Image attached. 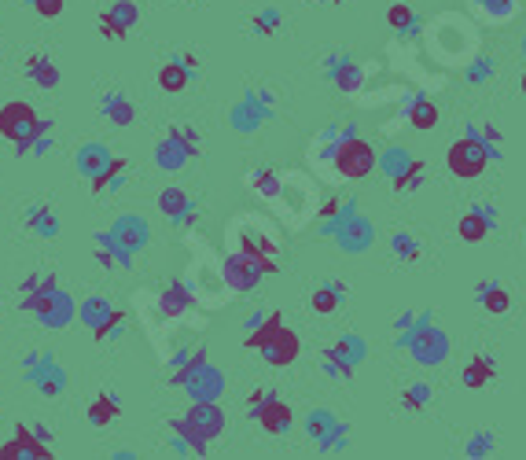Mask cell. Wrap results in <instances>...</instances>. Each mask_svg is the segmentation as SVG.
I'll use <instances>...</instances> for the list:
<instances>
[{"label": "cell", "instance_id": "obj_54", "mask_svg": "<svg viewBox=\"0 0 526 460\" xmlns=\"http://www.w3.org/2000/svg\"><path fill=\"white\" fill-rule=\"evenodd\" d=\"M181 63H185V67H188V71L196 74V71H199V55H192V52H185V55H181Z\"/></svg>", "mask_w": 526, "mask_h": 460}, {"label": "cell", "instance_id": "obj_27", "mask_svg": "<svg viewBox=\"0 0 526 460\" xmlns=\"http://www.w3.org/2000/svg\"><path fill=\"white\" fill-rule=\"evenodd\" d=\"M493 376H497V361H493V358H486V354H475L472 361L464 365V372H460L464 387H472V390H483Z\"/></svg>", "mask_w": 526, "mask_h": 460}, {"label": "cell", "instance_id": "obj_9", "mask_svg": "<svg viewBox=\"0 0 526 460\" xmlns=\"http://www.w3.org/2000/svg\"><path fill=\"white\" fill-rule=\"evenodd\" d=\"M273 369H287V365H295L299 361V354H302V342H299V335L291 331L287 324H276L273 331H269V339L262 342V350H258Z\"/></svg>", "mask_w": 526, "mask_h": 460}, {"label": "cell", "instance_id": "obj_12", "mask_svg": "<svg viewBox=\"0 0 526 460\" xmlns=\"http://www.w3.org/2000/svg\"><path fill=\"white\" fill-rule=\"evenodd\" d=\"M110 236H114V244L126 247L129 254H140L148 247V240H151V228H148V221L140 214H122L119 221L110 225Z\"/></svg>", "mask_w": 526, "mask_h": 460}, {"label": "cell", "instance_id": "obj_20", "mask_svg": "<svg viewBox=\"0 0 526 460\" xmlns=\"http://www.w3.org/2000/svg\"><path fill=\"white\" fill-rule=\"evenodd\" d=\"M192 306H196V295H192V287H188L185 280H173V283L166 287V292L158 295V313H162L166 321L188 313Z\"/></svg>", "mask_w": 526, "mask_h": 460}, {"label": "cell", "instance_id": "obj_53", "mask_svg": "<svg viewBox=\"0 0 526 460\" xmlns=\"http://www.w3.org/2000/svg\"><path fill=\"white\" fill-rule=\"evenodd\" d=\"M196 221H199V210H196V206H192V210H188V214H181V217H177V221H173V225H177V228H192V225H196Z\"/></svg>", "mask_w": 526, "mask_h": 460}, {"label": "cell", "instance_id": "obj_33", "mask_svg": "<svg viewBox=\"0 0 526 460\" xmlns=\"http://www.w3.org/2000/svg\"><path fill=\"white\" fill-rule=\"evenodd\" d=\"M196 203H192V196L185 192V188H162L158 192V210L169 217V221H177L181 214H188Z\"/></svg>", "mask_w": 526, "mask_h": 460}, {"label": "cell", "instance_id": "obj_14", "mask_svg": "<svg viewBox=\"0 0 526 460\" xmlns=\"http://www.w3.org/2000/svg\"><path fill=\"white\" fill-rule=\"evenodd\" d=\"M181 390H188L192 401H217V398L225 394V376L206 361V365H199V369L188 376V383H185Z\"/></svg>", "mask_w": 526, "mask_h": 460}, {"label": "cell", "instance_id": "obj_24", "mask_svg": "<svg viewBox=\"0 0 526 460\" xmlns=\"http://www.w3.org/2000/svg\"><path fill=\"white\" fill-rule=\"evenodd\" d=\"M236 247H240L244 254H251V258H273V254H276V240L262 236L258 221H247V225L240 228V233H236Z\"/></svg>", "mask_w": 526, "mask_h": 460}, {"label": "cell", "instance_id": "obj_7", "mask_svg": "<svg viewBox=\"0 0 526 460\" xmlns=\"http://www.w3.org/2000/svg\"><path fill=\"white\" fill-rule=\"evenodd\" d=\"M405 342H408V350H413V358H416L420 365H442L445 354H449V339H445V331L435 328L431 321H420V328H416V331H408Z\"/></svg>", "mask_w": 526, "mask_h": 460}, {"label": "cell", "instance_id": "obj_4", "mask_svg": "<svg viewBox=\"0 0 526 460\" xmlns=\"http://www.w3.org/2000/svg\"><path fill=\"white\" fill-rule=\"evenodd\" d=\"M331 166H335V174L346 177V181H365L372 169L379 166V155L368 140L361 137H346L331 148Z\"/></svg>", "mask_w": 526, "mask_h": 460}, {"label": "cell", "instance_id": "obj_40", "mask_svg": "<svg viewBox=\"0 0 526 460\" xmlns=\"http://www.w3.org/2000/svg\"><path fill=\"white\" fill-rule=\"evenodd\" d=\"M390 251H394V258H401V262H416V258L424 254L420 240L408 236V233H394V236H390Z\"/></svg>", "mask_w": 526, "mask_h": 460}, {"label": "cell", "instance_id": "obj_45", "mask_svg": "<svg viewBox=\"0 0 526 460\" xmlns=\"http://www.w3.org/2000/svg\"><path fill=\"white\" fill-rule=\"evenodd\" d=\"M479 8H483V15L504 23V19L515 12V0H479Z\"/></svg>", "mask_w": 526, "mask_h": 460}, {"label": "cell", "instance_id": "obj_42", "mask_svg": "<svg viewBox=\"0 0 526 460\" xmlns=\"http://www.w3.org/2000/svg\"><path fill=\"white\" fill-rule=\"evenodd\" d=\"M387 23H390V30H397V34H416V12L408 8V5H390Z\"/></svg>", "mask_w": 526, "mask_h": 460}, {"label": "cell", "instance_id": "obj_2", "mask_svg": "<svg viewBox=\"0 0 526 460\" xmlns=\"http://www.w3.org/2000/svg\"><path fill=\"white\" fill-rule=\"evenodd\" d=\"M497 158V148H490L486 140H479L475 133L472 137H460L449 144L445 151V166H449V174L460 177V181H472L479 174H486V166Z\"/></svg>", "mask_w": 526, "mask_h": 460}, {"label": "cell", "instance_id": "obj_13", "mask_svg": "<svg viewBox=\"0 0 526 460\" xmlns=\"http://www.w3.org/2000/svg\"><path fill=\"white\" fill-rule=\"evenodd\" d=\"M185 417L196 424V431L206 438V442H214V438H221L225 435V409L217 406V401H192V406L185 409Z\"/></svg>", "mask_w": 526, "mask_h": 460}, {"label": "cell", "instance_id": "obj_15", "mask_svg": "<svg viewBox=\"0 0 526 460\" xmlns=\"http://www.w3.org/2000/svg\"><path fill=\"white\" fill-rule=\"evenodd\" d=\"M100 114H103V119H107L110 126L129 129V126L137 122V103H133L126 92L110 89V92H103V100H100Z\"/></svg>", "mask_w": 526, "mask_h": 460}, {"label": "cell", "instance_id": "obj_32", "mask_svg": "<svg viewBox=\"0 0 526 460\" xmlns=\"http://www.w3.org/2000/svg\"><path fill=\"white\" fill-rule=\"evenodd\" d=\"M126 169H129V162H126V158H119V155H114V158H110V166L103 169V174L89 181V185H92V196H107V192H114V188L122 185Z\"/></svg>", "mask_w": 526, "mask_h": 460}, {"label": "cell", "instance_id": "obj_22", "mask_svg": "<svg viewBox=\"0 0 526 460\" xmlns=\"http://www.w3.org/2000/svg\"><path fill=\"white\" fill-rule=\"evenodd\" d=\"M269 119V107H262L254 96H247V100H240L236 107H232V114H228V122H232V129H240V133H254L262 122Z\"/></svg>", "mask_w": 526, "mask_h": 460}, {"label": "cell", "instance_id": "obj_49", "mask_svg": "<svg viewBox=\"0 0 526 460\" xmlns=\"http://www.w3.org/2000/svg\"><path fill=\"white\" fill-rule=\"evenodd\" d=\"M493 453V435L490 431H483V435H475L472 442H467V456H490Z\"/></svg>", "mask_w": 526, "mask_h": 460}, {"label": "cell", "instance_id": "obj_31", "mask_svg": "<svg viewBox=\"0 0 526 460\" xmlns=\"http://www.w3.org/2000/svg\"><path fill=\"white\" fill-rule=\"evenodd\" d=\"M342 299H346V283L331 280V283H324V287H317V292H313V313L328 317V313H335L342 306Z\"/></svg>", "mask_w": 526, "mask_h": 460}, {"label": "cell", "instance_id": "obj_30", "mask_svg": "<svg viewBox=\"0 0 526 460\" xmlns=\"http://www.w3.org/2000/svg\"><path fill=\"white\" fill-rule=\"evenodd\" d=\"M188 81H192V71H188L181 60H169V63L158 67V85H162V92H185Z\"/></svg>", "mask_w": 526, "mask_h": 460}, {"label": "cell", "instance_id": "obj_6", "mask_svg": "<svg viewBox=\"0 0 526 460\" xmlns=\"http://www.w3.org/2000/svg\"><path fill=\"white\" fill-rule=\"evenodd\" d=\"M23 376H26V383H33L44 398H60V394L67 390V372H63V365L55 361L48 350H30V354L23 358Z\"/></svg>", "mask_w": 526, "mask_h": 460}, {"label": "cell", "instance_id": "obj_41", "mask_svg": "<svg viewBox=\"0 0 526 460\" xmlns=\"http://www.w3.org/2000/svg\"><path fill=\"white\" fill-rule=\"evenodd\" d=\"M394 181V192H416L420 188V181H424V162L420 158H413L397 177H390Z\"/></svg>", "mask_w": 526, "mask_h": 460}, {"label": "cell", "instance_id": "obj_46", "mask_svg": "<svg viewBox=\"0 0 526 460\" xmlns=\"http://www.w3.org/2000/svg\"><path fill=\"white\" fill-rule=\"evenodd\" d=\"M331 350H335V354H339L342 361H349V365H358V361H361V342H358L354 335H346V339H339V342H335V347H331Z\"/></svg>", "mask_w": 526, "mask_h": 460}, {"label": "cell", "instance_id": "obj_57", "mask_svg": "<svg viewBox=\"0 0 526 460\" xmlns=\"http://www.w3.org/2000/svg\"><path fill=\"white\" fill-rule=\"evenodd\" d=\"M522 92H526V71H522Z\"/></svg>", "mask_w": 526, "mask_h": 460}, {"label": "cell", "instance_id": "obj_48", "mask_svg": "<svg viewBox=\"0 0 526 460\" xmlns=\"http://www.w3.org/2000/svg\"><path fill=\"white\" fill-rule=\"evenodd\" d=\"M26 5L41 15V19H60L63 15V5L67 0H26Z\"/></svg>", "mask_w": 526, "mask_h": 460}, {"label": "cell", "instance_id": "obj_39", "mask_svg": "<svg viewBox=\"0 0 526 460\" xmlns=\"http://www.w3.org/2000/svg\"><path fill=\"white\" fill-rule=\"evenodd\" d=\"M52 287H60L55 273H30V276L19 283V299H26V295H44V292H52Z\"/></svg>", "mask_w": 526, "mask_h": 460}, {"label": "cell", "instance_id": "obj_47", "mask_svg": "<svg viewBox=\"0 0 526 460\" xmlns=\"http://www.w3.org/2000/svg\"><path fill=\"white\" fill-rule=\"evenodd\" d=\"M324 369H328V376H335V379H349V376H354V365L342 361L335 350H324Z\"/></svg>", "mask_w": 526, "mask_h": 460}, {"label": "cell", "instance_id": "obj_11", "mask_svg": "<svg viewBox=\"0 0 526 460\" xmlns=\"http://www.w3.org/2000/svg\"><path fill=\"white\" fill-rule=\"evenodd\" d=\"M0 460H52V446L33 435V427L19 424L15 438L0 446Z\"/></svg>", "mask_w": 526, "mask_h": 460}, {"label": "cell", "instance_id": "obj_51", "mask_svg": "<svg viewBox=\"0 0 526 460\" xmlns=\"http://www.w3.org/2000/svg\"><path fill=\"white\" fill-rule=\"evenodd\" d=\"M379 162H383V166H387V169H390V177H397V174H401V169H405V166H408V162H413V158H408V155H405V151H397V148H394V151H390V155H387V158H379Z\"/></svg>", "mask_w": 526, "mask_h": 460}, {"label": "cell", "instance_id": "obj_1", "mask_svg": "<svg viewBox=\"0 0 526 460\" xmlns=\"http://www.w3.org/2000/svg\"><path fill=\"white\" fill-rule=\"evenodd\" d=\"M37 122H41V114L26 100H8L0 107V137L15 148V155H33Z\"/></svg>", "mask_w": 526, "mask_h": 460}, {"label": "cell", "instance_id": "obj_35", "mask_svg": "<svg viewBox=\"0 0 526 460\" xmlns=\"http://www.w3.org/2000/svg\"><path fill=\"white\" fill-rule=\"evenodd\" d=\"M408 126H413V129H435L438 126V107H435V100H427V96L413 100V107H408Z\"/></svg>", "mask_w": 526, "mask_h": 460}, {"label": "cell", "instance_id": "obj_34", "mask_svg": "<svg viewBox=\"0 0 526 460\" xmlns=\"http://www.w3.org/2000/svg\"><path fill=\"white\" fill-rule=\"evenodd\" d=\"M475 295H479L483 310H490L493 317H501V313H508V310H512V295L504 292L501 283H490V280H486V283H479V292H475Z\"/></svg>", "mask_w": 526, "mask_h": 460}, {"label": "cell", "instance_id": "obj_28", "mask_svg": "<svg viewBox=\"0 0 526 460\" xmlns=\"http://www.w3.org/2000/svg\"><path fill=\"white\" fill-rule=\"evenodd\" d=\"M26 78H30L37 89L48 92V89L60 85V67H55L48 55H30V60H26Z\"/></svg>", "mask_w": 526, "mask_h": 460}, {"label": "cell", "instance_id": "obj_56", "mask_svg": "<svg viewBox=\"0 0 526 460\" xmlns=\"http://www.w3.org/2000/svg\"><path fill=\"white\" fill-rule=\"evenodd\" d=\"M33 435H37L41 442H48V446H52V427H44V424H33Z\"/></svg>", "mask_w": 526, "mask_h": 460}, {"label": "cell", "instance_id": "obj_8", "mask_svg": "<svg viewBox=\"0 0 526 460\" xmlns=\"http://www.w3.org/2000/svg\"><path fill=\"white\" fill-rule=\"evenodd\" d=\"M140 23V8L137 0H114L110 8L100 12V34L107 41H126Z\"/></svg>", "mask_w": 526, "mask_h": 460}, {"label": "cell", "instance_id": "obj_10", "mask_svg": "<svg viewBox=\"0 0 526 460\" xmlns=\"http://www.w3.org/2000/svg\"><path fill=\"white\" fill-rule=\"evenodd\" d=\"M251 420L265 431V435H287L291 431V424H295V413H291V406L280 398V394H265V401L258 409H251Z\"/></svg>", "mask_w": 526, "mask_h": 460}, {"label": "cell", "instance_id": "obj_3", "mask_svg": "<svg viewBox=\"0 0 526 460\" xmlns=\"http://www.w3.org/2000/svg\"><path fill=\"white\" fill-rule=\"evenodd\" d=\"M273 273H276V262L273 258H251L244 251L228 254L221 262V283L228 287V292H236V295L254 292V287L262 283V276H273Z\"/></svg>", "mask_w": 526, "mask_h": 460}, {"label": "cell", "instance_id": "obj_17", "mask_svg": "<svg viewBox=\"0 0 526 460\" xmlns=\"http://www.w3.org/2000/svg\"><path fill=\"white\" fill-rule=\"evenodd\" d=\"M192 158H196V155H192L177 137H173L169 129H166V137L155 144V166L166 169V174H177V169H185Z\"/></svg>", "mask_w": 526, "mask_h": 460}, {"label": "cell", "instance_id": "obj_26", "mask_svg": "<svg viewBox=\"0 0 526 460\" xmlns=\"http://www.w3.org/2000/svg\"><path fill=\"white\" fill-rule=\"evenodd\" d=\"M122 406H119V394H110V390H100L92 401H89V424L92 427H110L114 420H119Z\"/></svg>", "mask_w": 526, "mask_h": 460}, {"label": "cell", "instance_id": "obj_21", "mask_svg": "<svg viewBox=\"0 0 526 460\" xmlns=\"http://www.w3.org/2000/svg\"><path fill=\"white\" fill-rule=\"evenodd\" d=\"M110 158H114V155H110V148H107V144L89 140V144H81V148H78L74 166H78V174H81V177H89V181H92V177H100L103 169L110 166Z\"/></svg>", "mask_w": 526, "mask_h": 460}, {"label": "cell", "instance_id": "obj_37", "mask_svg": "<svg viewBox=\"0 0 526 460\" xmlns=\"http://www.w3.org/2000/svg\"><path fill=\"white\" fill-rule=\"evenodd\" d=\"M431 398H435V390H431L427 383H413V387H405V394H401V409L424 413V409L431 406Z\"/></svg>", "mask_w": 526, "mask_h": 460}, {"label": "cell", "instance_id": "obj_58", "mask_svg": "<svg viewBox=\"0 0 526 460\" xmlns=\"http://www.w3.org/2000/svg\"><path fill=\"white\" fill-rule=\"evenodd\" d=\"M331 5H342V0H331Z\"/></svg>", "mask_w": 526, "mask_h": 460}, {"label": "cell", "instance_id": "obj_52", "mask_svg": "<svg viewBox=\"0 0 526 460\" xmlns=\"http://www.w3.org/2000/svg\"><path fill=\"white\" fill-rule=\"evenodd\" d=\"M490 74H493V63H486V60H483V63H475L472 71H467V81H475V85H479V81H486Z\"/></svg>", "mask_w": 526, "mask_h": 460}, {"label": "cell", "instance_id": "obj_59", "mask_svg": "<svg viewBox=\"0 0 526 460\" xmlns=\"http://www.w3.org/2000/svg\"><path fill=\"white\" fill-rule=\"evenodd\" d=\"M522 240H526V236H522Z\"/></svg>", "mask_w": 526, "mask_h": 460}, {"label": "cell", "instance_id": "obj_43", "mask_svg": "<svg viewBox=\"0 0 526 460\" xmlns=\"http://www.w3.org/2000/svg\"><path fill=\"white\" fill-rule=\"evenodd\" d=\"M122 324H126V310H114V313L107 317V324H100V328L92 331V339H96V342H107V339H119Z\"/></svg>", "mask_w": 526, "mask_h": 460}, {"label": "cell", "instance_id": "obj_23", "mask_svg": "<svg viewBox=\"0 0 526 460\" xmlns=\"http://www.w3.org/2000/svg\"><path fill=\"white\" fill-rule=\"evenodd\" d=\"M372 244V225L365 217H342L339 221V247L342 251H365Z\"/></svg>", "mask_w": 526, "mask_h": 460}, {"label": "cell", "instance_id": "obj_36", "mask_svg": "<svg viewBox=\"0 0 526 460\" xmlns=\"http://www.w3.org/2000/svg\"><path fill=\"white\" fill-rule=\"evenodd\" d=\"M331 78H335V85H339L342 92H358V89L365 85V67H358V63L342 60V63H335V67H331Z\"/></svg>", "mask_w": 526, "mask_h": 460}, {"label": "cell", "instance_id": "obj_16", "mask_svg": "<svg viewBox=\"0 0 526 460\" xmlns=\"http://www.w3.org/2000/svg\"><path fill=\"white\" fill-rule=\"evenodd\" d=\"M497 225V210L493 206H475V210H467L464 217H460V240L464 244H483L486 236H490V228Z\"/></svg>", "mask_w": 526, "mask_h": 460}, {"label": "cell", "instance_id": "obj_50", "mask_svg": "<svg viewBox=\"0 0 526 460\" xmlns=\"http://www.w3.org/2000/svg\"><path fill=\"white\" fill-rule=\"evenodd\" d=\"M276 26H280V12H276V8H265V12L254 19V30H258V34H276Z\"/></svg>", "mask_w": 526, "mask_h": 460}, {"label": "cell", "instance_id": "obj_44", "mask_svg": "<svg viewBox=\"0 0 526 460\" xmlns=\"http://www.w3.org/2000/svg\"><path fill=\"white\" fill-rule=\"evenodd\" d=\"M169 133L177 137V140H181V144H185V148H188V151L199 158V151H203V140H199V129H196V126H185V122H181V126H169Z\"/></svg>", "mask_w": 526, "mask_h": 460}, {"label": "cell", "instance_id": "obj_38", "mask_svg": "<svg viewBox=\"0 0 526 460\" xmlns=\"http://www.w3.org/2000/svg\"><path fill=\"white\" fill-rule=\"evenodd\" d=\"M251 188L262 196V199H276L283 192V181L276 169H258V174H251Z\"/></svg>", "mask_w": 526, "mask_h": 460}, {"label": "cell", "instance_id": "obj_29", "mask_svg": "<svg viewBox=\"0 0 526 460\" xmlns=\"http://www.w3.org/2000/svg\"><path fill=\"white\" fill-rule=\"evenodd\" d=\"M114 313V306L103 299V295H89L81 306H78V321L89 328V331H96L100 324H107V317Z\"/></svg>", "mask_w": 526, "mask_h": 460}, {"label": "cell", "instance_id": "obj_18", "mask_svg": "<svg viewBox=\"0 0 526 460\" xmlns=\"http://www.w3.org/2000/svg\"><path fill=\"white\" fill-rule=\"evenodd\" d=\"M169 431H173V449H177V453H196V456H206L210 442L196 431V424H192L185 413L169 420Z\"/></svg>", "mask_w": 526, "mask_h": 460}, {"label": "cell", "instance_id": "obj_55", "mask_svg": "<svg viewBox=\"0 0 526 460\" xmlns=\"http://www.w3.org/2000/svg\"><path fill=\"white\" fill-rule=\"evenodd\" d=\"M335 214H339V203H335V199H331V203H324V206H320V217H324V221H331V217H335Z\"/></svg>", "mask_w": 526, "mask_h": 460}, {"label": "cell", "instance_id": "obj_19", "mask_svg": "<svg viewBox=\"0 0 526 460\" xmlns=\"http://www.w3.org/2000/svg\"><path fill=\"white\" fill-rule=\"evenodd\" d=\"M92 244H96V262L103 265V269H133V262H137V254H129L126 247H119L114 244V236H110V228L107 233H96L92 236Z\"/></svg>", "mask_w": 526, "mask_h": 460}, {"label": "cell", "instance_id": "obj_5", "mask_svg": "<svg viewBox=\"0 0 526 460\" xmlns=\"http://www.w3.org/2000/svg\"><path fill=\"white\" fill-rule=\"evenodd\" d=\"M19 306L26 313H33L37 324H44L52 331L67 328L78 317V306H74V299L63 292V287H52V292H44V295H26V299H19Z\"/></svg>", "mask_w": 526, "mask_h": 460}, {"label": "cell", "instance_id": "obj_25", "mask_svg": "<svg viewBox=\"0 0 526 460\" xmlns=\"http://www.w3.org/2000/svg\"><path fill=\"white\" fill-rule=\"evenodd\" d=\"M26 228L41 240H55V236H60V214H55L48 203H33L26 210Z\"/></svg>", "mask_w": 526, "mask_h": 460}]
</instances>
